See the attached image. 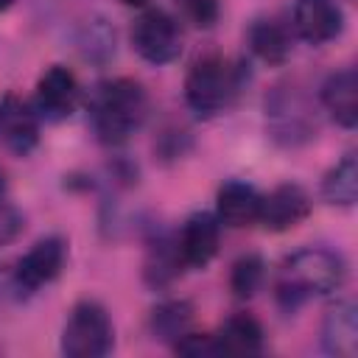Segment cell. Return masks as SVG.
<instances>
[{
  "mask_svg": "<svg viewBox=\"0 0 358 358\" xmlns=\"http://www.w3.org/2000/svg\"><path fill=\"white\" fill-rule=\"evenodd\" d=\"M145 112H148L145 90L134 78H112L101 84L92 95V106H90L92 131L98 134L101 143L120 145L143 126Z\"/></svg>",
  "mask_w": 358,
  "mask_h": 358,
  "instance_id": "cell-1",
  "label": "cell"
},
{
  "mask_svg": "<svg viewBox=\"0 0 358 358\" xmlns=\"http://www.w3.org/2000/svg\"><path fill=\"white\" fill-rule=\"evenodd\" d=\"M347 266L341 255L330 249H299L280 266L277 274V299L285 308H296L308 296L330 294L344 282Z\"/></svg>",
  "mask_w": 358,
  "mask_h": 358,
  "instance_id": "cell-2",
  "label": "cell"
},
{
  "mask_svg": "<svg viewBox=\"0 0 358 358\" xmlns=\"http://www.w3.org/2000/svg\"><path fill=\"white\" fill-rule=\"evenodd\" d=\"M241 87H243L241 67H235L221 56H204L190 67L185 78V101L196 115L213 117L235 103Z\"/></svg>",
  "mask_w": 358,
  "mask_h": 358,
  "instance_id": "cell-3",
  "label": "cell"
},
{
  "mask_svg": "<svg viewBox=\"0 0 358 358\" xmlns=\"http://www.w3.org/2000/svg\"><path fill=\"white\" fill-rule=\"evenodd\" d=\"M112 319L95 299H81L73 305L64 330H62V352L67 358H101L112 350Z\"/></svg>",
  "mask_w": 358,
  "mask_h": 358,
  "instance_id": "cell-4",
  "label": "cell"
},
{
  "mask_svg": "<svg viewBox=\"0 0 358 358\" xmlns=\"http://www.w3.org/2000/svg\"><path fill=\"white\" fill-rule=\"evenodd\" d=\"M266 117L271 137L282 145H299L316 131V115L296 87H277L266 98Z\"/></svg>",
  "mask_w": 358,
  "mask_h": 358,
  "instance_id": "cell-5",
  "label": "cell"
},
{
  "mask_svg": "<svg viewBox=\"0 0 358 358\" xmlns=\"http://www.w3.org/2000/svg\"><path fill=\"white\" fill-rule=\"evenodd\" d=\"M131 45L145 62L171 64L182 53V28L168 11L148 8L131 25Z\"/></svg>",
  "mask_w": 358,
  "mask_h": 358,
  "instance_id": "cell-6",
  "label": "cell"
},
{
  "mask_svg": "<svg viewBox=\"0 0 358 358\" xmlns=\"http://www.w3.org/2000/svg\"><path fill=\"white\" fill-rule=\"evenodd\" d=\"M78 98H81L78 78L62 64L48 67L36 81V115L45 120L56 123L70 117L78 106Z\"/></svg>",
  "mask_w": 358,
  "mask_h": 358,
  "instance_id": "cell-7",
  "label": "cell"
},
{
  "mask_svg": "<svg viewBox=\"0 0 358 358\" xmlns=\"http://www.w3.org/2000/svg\"><path fill=\"white\" fill-rule=\"evenodd\" d=\"M64 260H67V243H64V238L48 235L42 241H36L14 266H17V274H20L22 285L34 294L36 288L53 282L62 274Z\"/></svg>",
  "mask_w": 358,
  "mask_h": 358,
  "instance_id": "cell-8",
  "label": "cell"
},
{
  "mask_svg": "<svg viewBox=\"0 0 358 358\" xmlns=\"http://www.w3.org/2000/svg\"><path fill=\"white\" fill-rule=\"evenodd\" d=\"M0 140L14 154H28L39 143V115L14 92L0 95Z\"/></svg>",
  "mask_w": 358,
  "mask_h": 358,
  "instance_id": "cell-9",
  "label": "cell"
},
{
  "mask_svg": "<svg viewBox=\"0 0 358 358\" xmlns=\"http://www.w3.org/2000/svg\"><path fill=\"white\" fill-rule=\"evenodd\" d=\"M218 238H221V221L213 213H193L182 232L176 235V249L179 257L187 268H204L218 252Z\"/></svg>",
  "mask_w": 358,
  "mask_h": 358,
  "instance_id": "cell-10",
  "label": "cell"
},
{
  "mask_svg": "<svg viewBox=\"0 0 358 358\" xmlns=\"http://www.w3.org/2000/svg\"><path fill=\"white\" fill-rule=\"evenodd\" d=\"M310 213V199L305 187L288 182L274 187L268 196H260V210H257V224H263L271 232H285L305 221Z\"/></svg>",
  "mask_w": 358,
  "mask_h": 358,
  "instance_id": "cell-11",
  "label": "cell"
},
{
  "mask_svg": "<svg viewBox=\"0 0 358 358\" xmlns=\"http://www.w3.org/2000/svg\"><path fill=\"white\" fill-rule=\"evenodd\" d=\"M291 20L296 36L310 45H324L336 39L344 25V14L336 0H296Z\"/></svg>",
  "mask_w": 358,
  "mask_h": 358,
  "instance_id": "cell-12",
  "label": "cell"
},
{
  "mask_svg": "<svg viewBox=\"0 0 358 358\" xmlns=\"http://www.w3.org/2000/svg\"><path fill=\"white\" fill-rule=\"evenodd\" d=\"M322 106L338 126L355 129V123H358V76L352 67L333 73L322 84Z\"/></svg>",
  "mask_w": 358,
  "mask_h": 358,
  "instance_id": "cell-13",
  "label": "cell"
},
{
  "mask_svg": "<svg viewBox=\"0 0 358 358\" xmlns=\"http://www.w3.org/2000/svg\"><path fill=\"white\" fill-rule=\"evenodd\" d=\"M322 344L336 358H355V352H358V310L352 302H336L324 313Z\"/></svg>",
  "mask_w": 358,
  "mask_h": 358,
  "instance_id": "cell-14",
  "label": "cell"
},
{
  "mask_svg": "<svg viewBox=\"0 0 358 358\" xmlns=\"http://www.w3.org/2000/svg\"><path fill=\"white\" fill-rule=\"evenodd\" d=\"M215 218L227 227H249L257 221V210H260V193L246 185V182H227L218 187V199H215Z\"/></svg>",
  "mask_w": 358,
  "mask_h": 358,
  "instance_id": "cell-15",
  "label": "cell"
},
{
  "mask_svg": "<svg viewBox=\"0 0 358 358\" xmlns=\"http://www.w3.org/2000/svg\"><path fill=\"white\" fill-rule=\"evenodd\" d=\"M218 355H255L263 350V327L249 313H235L215 336Z\"/></svg>",
  "mask_w": 358,
  "mask_h": 358,
  "instance_id": "cell-16",
  "label": "cell"
},
{
  "mask_svg": "<svg viewBox=\"0 0 358 358\" xmlns=\"http://www.w3.org/2000/svg\"><path fill=\"white\" fill-rule=\"evenodd\" d=\"M322 196L327 204L350 207L358 199V162L355 154H344L322 179Z\"/></svg>",
  "mask_w": 358,
  "mask_h": 358,
  "instance_id": "cell-17",
  "label": "cell"
},
{
  "mask_svg": "<svg viewBox=\"0 0 358 358\" xmlns=\"http://www.w3.org/2000/svg\"><path fill=\"white\" fill-rule=\"evenodd\" d=\"M249 48L266 64H282L288 59V53H291L288 34L274 20H257L249 28Z\"/></svg>",
  "mask_w": 358,
  "mask_h": 358,
  "instance_id": "cell-18",
  "label": "cell"
},
{
  "mask_svg": "<svg viewBox=\"0 0 358 358\" xmlns=\"http://www.w3.org/2000/svg\"><path fill=\"white\" fill-rule=\"evenodd\" d=\"M193 322V308L182 299H168L151 310V333L162 341H179Z\"/></svg>",
  "mask_w": 358,
  "mask_h": 358,
  "instance_id": "cell-19",
  "label": "cell"
},
{
  "mask_svg": "<svg viewBox=\"0 0 358 358\" xmlns=\"http://www.w3.org/2000/svg\"><path fill=\"white\" fill-rule=\"evenodd\" d=\"M182 257L176 249V238L173 241H159L154 243L148 260H145V280L151 285H168L173 277H179L182 271Z\"/></svg>",
  "mask_w": 358,
  "mask_h": 358,
  "instance_id": "cell-20",
  "label": "cell"
},
{
  "mask_svg": "<svg viewBox=\"0 0 358 358\" xmlns=\"http://www.w3.org/2000/svg\"><path fill=\"white\" fill-rule=\"evenodd\" d=\"M263 260L257 255H243L235 260L232 274H229V288L238 299H249L257 294L260 282H263Z\"/></svg>",
  "mask_w": 358,
  "mask_h": 358,
  "instance_id": "cell-21",
  "label": "cell"
},
{
  "mask_svg": "<svg viewBox=\"0 0 358 358\" xmlns=\"http://www.w3.org/2000/svg\"><path fill=\"white\" fill-rule=\"evenodd\" d=\"M179 6H182V14L199 28H210L221 11L218 0H179Z\"/></svg>",
  "mask_w": 358,
  "mask_h": 358,
  "instance_id": "cell-22",
  "label": "cell"
},
{
  "mask_svg": "<svg viewBox=\"0 0 358 358\" xmlns=\"http://www.w3.org/2000/svg\"><path fill=\"white\" fill-rule=\"evenodd\" d=\"M176 352L182 355H190V358H207V355H218V347H215V336H207V333H185L176 344Z\"/></svg>",
  "mask_w": 358,
  "mask_h": 358,
  "instance_id": "cell-23",
  "label": "cell"
},
{
  "mask_svg": "<svg viewBox=\"0 0 358 358\" xmlns=\"http://www.w3.org/2000/svg\"><path fill=\"white\" fill-rule=\"evenodd\" d=\"M25 296H31V291L22 285L17 266L14 263L0 266V302H22Z\"/></svg>",
  "mask_w": 358,
  "mask_h": 358,
  "instance_id": "cell-24",
  "label": "cell"
},
{
  "mask_svg": "<svg viewBox=\"0 0 358 358\" xmlns=\"http://www.w3.org/2000/svg\"><path fill=\"white\" fill-rule=\"evenodd\" d=\"M20 229H22V215L17 210L0 204V246L8 243V241H14Z\"/></svg>",
  "mask_w": 358,
  "mask_h": 358,
  "instance_id": "cell-25",
  "label": "cell"
},
{
  "mask_svg": "<svg viewBox=\"0 0 358 358\" xmlns=\"http://www.w3.org/2000/svg\"><path fill=\"white\" fill-rule=\"evenodd\" d=\"M120 3H126V6H148L151 0H120Z\"/></svg>",
  "mask_w": 358,
  "mask_h": 358,
  "instance_id": "cell-26",
  "label": "cell"
},
{
  "mask_svg": "<svg viewBox=\"0 0 358 358\" xmlns=\"http://www.w3.org/2000/svg\"><path fill=\"white\" fill-rule=\"evenodd\" d=\"M11 3H14V0H0V11H6V8L11 6Z\"/></svg>",
  "mask_w": 358,
  "mask_h": 358,
  "instance_id": "cell-27",
  "label": "cell"
}]
</instances>
